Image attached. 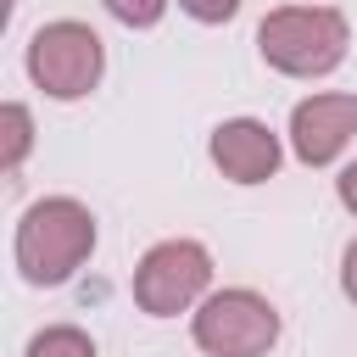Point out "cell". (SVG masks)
I'll return each instance as SVG.
<instances>
[{
	"instance_id": "cell-1",
	"label": "cell",
	"mask_w": 357,
	"mask_h": 357,
	"mask_svg": "<svg viewBox=\"0 0 357 357\" xmlns=\"http://www.w3.org/2000/svg\"><path fill=\"white\" fill-rule=\"evenodd\" d=\"M89 245H95V218L78 201H67V195L33 201L28 218L17 223V268L33 284L73 279V268L89 257Z\"/></svg>"
},
{
	"instance_id": "cell-2",
	"label": "cell",
	"mask_w": 357,
	"mask_h": 357,
	"mask_svg": "<svg viewBox=\"0 0 357 357\" xmlns=\"http://www.w3.org/2000/svg\"><path fill=\"white\" fill-rule=\"evenodd\" d=\"M262 61L290 73V78H318L329 67H340L346 56V17L329 6H284L273 17H262L257 28Z\"/></svg>"
},
{
	"instance_id": "cell-3",
	"label": "cell",
	"mask_w": 357,
	"mask_h": 357,
	"mask_svg": "<svg viewBox=\"0 0 357 357\" xmlns=\"http://www.w3.org/2000/svg\"><path fill=\"white\" fill-rule=\"evenodd\" d=\"M279 340V312L257 290H218L195 312V346L212 357H262Z\"/></svg>"
},
{
	"instance_id": "cell-4",
	"label": "cell",
	"mask_w": 357,
	"mask_h": 357,
	"mask_svg": "<svg viewBox=\"0 0 357 357\" xmlns=\"http://www.w3.org/2000/svg\"><path fill=\"white\" fill-rule=\"evenodd\" d=\"M28 73L56 100L89 95L95 78H100V39H95V28H84V22H50V28H39L33 45H28Z\"/></svg>"
},
{
	"instance_id": "cell-5",
	"label": "cell",
	"mask_w": 357,
	"mask_h": 357,
	"mask_svg": "<svg viewBox=\"0 0 357 357\" xmlns=\"http://www.w3.org/2000/svg\"><path fill=\"white\" fill-rule=\"evenodd\" d=\"M206 279H212V257L195 240H162L134 268V301L156 318H173L206 290Z\"/></svg>"
},
{
	"instance_id": "cell-6",
	"label": "cell",
	"mask_w": 357,
	"mask_h": 357,
	"mask_svg": "<svg viewBox=\"0 0 357 357\" xmlns=\"http://www.w3.org/2000/svg\"><path fill=\"white\" fill-rule=\"evenodd\" d=\"M357 134V95H312L290 112V145L307 167H324Z\"/></svg>"
},
{
	"instance_id": "cell-7",
	"label": "cell",
	"mask_w": 357,
	"mask_h": 357,
	"mask_svg": "<svg viewBox=\"0 0 357 357\" xmlns=\"http://www.w3.org/2000/svg\"><path fill=\"white\" fill-rule=\"evenodd\" d=\"M212 162L223 167V178L234 184H262L273 178L279 167V139L268 134V123H251V117H234L212 134Z\"/></svg>"
},
{
	"instance_id": "cell-8",
	"label": "cell",
	"mask_w": 357,
	"mask_h": 357,
	"mask_svg": "<svg viewBox=\"0 0 357 357\" xmlns=\"http://www.w3.org/2000/svg\"><path fill=\"white\" fill-rule=\"evenodd\" d=\"M28 357H95V340L84 335V329H39L33 340H28Z\"/></svg>"
},
{
	"instance_id": "cell-9",
	"label": "cell",
	"mask_w": 357,
	"mask_h": 357,
	"mask_svg": "<svg viewBox=\"0 0 357 357\" xmlns=\"http://www.w3.org/2000/svg\"><path fill=\"white\" fill-rule=\"evenodd\" d=\"M28 134H33L28 112L22 106H6V173H17V162L28 156Z\"/></svg>"
},
{
	"instance_id": "cell-10",
	"label": "cell",
	"mask_w": 357,
	"mask_h": 357,
	"mask_svg": "<svg viewBox=\"0 0 357 357\" xmlns=\"http://www.w3.org/2000/svg\"><path fill=\"white\" fill-rule=\"evenodd\" d=\"M162 6H167V0H106V11H112L117 22H128V28H151V22L162 17Z\"/></svg>"
},
{
	"instance_id": "cell-11",
	"label": "cell",
	"mask_w": 357,
	"mask_h": 357,
	"mask_svg": "<svg viewBox=\"0 0 357 357\" xmlns=\"http://www.w3.org/2000/svg\"><path fill=\"white\" fill-rule=\"evenodd\" d=\"M190 17H201V22H229L234 11H240V0H178Z\"/></svg>"
},
{
	"instance_id": "cell-12",
	"label": "cell",
	"mask_w": 357,
	"mask_h": 357,
	"mask_svg": "<svg viewBox=\"0 0 357 357\" xmlns=\"http://www.w3.org/2000/svg\"><path fill=\"white\" fill-rule=\"evenodd\" d=\"M335 190H340V206H346V212H357V162L340 173V184H335Z\"/></svg>"
},
{
	"instance_id": "cell-13",
	"label": "cell",
	"mask_w": 357,
	"mask_h": 357,
	"mask_svg": "<svg viewBox=\"0 0 357 357\" xmlns=\"http://www.w3.org/2000/svg\"><path fill=\"white\" fill-rule=\"evenodd\" d=\"M340 284H346V296L357 301V240L346 245V268H340Z\"/></svg>"
}]
</instances>
